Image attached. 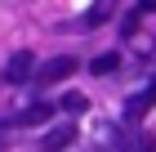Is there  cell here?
Returning a JSON list of instances; mask_svg holds the SVG:
<instances>
[{
	"mask_svg": "<svg viewBox=\"0 0 156 152\" xmlns=\"http://www.w3.org/2000/svg\"><path fill=\"white\" fill-rule=\"evenodd\" d=\"M36 72L40 67H36V58H31V49H13L9 63H5V81H9V85H27Z\"/></svg>",
	"mask_w": 156,
	"mask_h": 152,
	"instance_id": "6da1fadb",
	"label": "cell"
},
{
	"mask_svg": "<svg viewBox=\"0 0 156 152\" xmlns=\"http://www.w3.org/2000/svg\"><path fill=\"white\" fill-rule=\"evenodd\" d=\"M76 143V121H58L54 130L40 134V152H67Z\"/></svg>",
	"mask_w": 156,
	"mask_h": 152,
	"instance_id": "7a4b0ae2",
	"label": "cell"
},
{
	"mask_svg": "<svg viewBox=\"0 0 156 152\" xmlns=\"http://www.w3.org/2000/svg\"><path fill=\"white\" fill-rule=\"evenodd\" d=\"M76 72V58L72 54H58V58H49V63H40V72H36V81L40 85H58V81H67Z\"/></svg>",
	"mask_w": 156,
	"mask_h": 152,
	"instance_id": "3957f363",
	"label": "cell"
},
{
	"mask_svg": "<svg viewBox=\"0 0 156 152\" xmlns=\"http://www.w3.org/2000/svg\"><path fill=\"white\" fill-rule=\"evenodd\" d=\"M152 107H156V81L147 85L143 94H134L129 103H125V121H138V117H147V112H152Z\"/></svg>",
	"mask_w": 156,
	"mask_h": 152,
	"instance_id": "277c9868",
	"label": "cell"
},
{
	"mask_svg": "<svg viewBox=\"0 0 156 152\" xmlns=\"http://www.w3.org/2000/svg\"><path fill=\"white\" fill-rule=\"evenodd\" d=\"M112 9H116V0H94V5H89V13L80 18V27H98V23H107Z\"/></svg>",
	"mask_w": 156,
	"mask_h": 152,
	"instance_id": "5b68a950",
	"label": "cell"
},
{
	"mask_svg": "<svg viewBox=\"0 0 156 152\" xmlns=\"http://www.w3.org/2000/svg\"><path fill=\"white\" fill-rule=\"evenodd\" d=\"M49 112H54L49 103H31L27 112H18V117H9V121H13V130H18V125H40V121H45Z\"/></svg>",
	"mask_w": 156,
	"mask_h": 152,
	"instance_id": "8992f818",
	"label": "cell"
},
{
	"mask_svg": "<svg viewBox=\"0 0 156 152\" xmlns=\"http://www.w3.org/2000/svg\"><path fill=\"white\" fill-rule=\"evenodd\" d=\"M116 63H120V54H98V58L89 63V72H94V76H107V72H116Z\"/></svg>",
	"mask_w": 156,
	"mask_h": 152,
	"instance_id": "52a82bcc",
	"label": "cell"
},
{
	"mask_svg": "<svg viewBox=\"0 0 156 152\" xmlns=\"http://www.w3.org/2000/svg\"><path fill=\"white\" fill-rule=\"evenodd\" d=\"M62 112H85V94H67L62 98Z\"/></svg>",
	"mask_w": 156,
	"mask_h": 152,
	"instance_id": "ba28073f",
	"label": "cell"
},
{
	"mask_svg": "<svg viewBox=\"0 0 156 152\" xmlns=\"http://www.w3.org/2000/svg\"><path fill=\"white\" fill-rule=\"evenodd\" d=\"M9 130H13V121H0V152H5V143H9Z\"/></svg>",
	"mask_w": 156,
	"mask_h": 152,
	"instance_id": "9c48e42d",
	"label": "cell"
},
{
	"mask_svg": "<svg viewBox=\"0 0 156 152\" xmlns=\"http://www.w3.org/2000/svg\"><path fill=\"white\" fill-rule=\"evenodd\" d=\"M134 9H138V13H156V0H138Z\"/></svg>",
	"mask_w": 156,
	"mask_h": 152,
	"instance_id": "30bf717a",
	"label": "cell"
}]
</instances>
